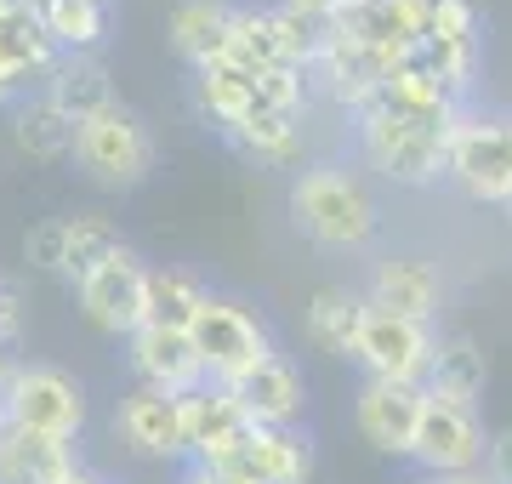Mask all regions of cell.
Returning a JSON list of instances; mask_svg holds the SVG:
<instances>
[{
	"label": "cell",
	"mask_w": 512,
	"mask_h": 484,
	"mask_svg": "<svg viewBox=\"0 0 512 484\" xmlns=\"http://www.w3.org/2000/svg\"><path fill=\"white\" fill-rule=\"evenodd\" d=\"M393 69H404V63H393L376 46H365L348 23H325L319 29V52H313V69H308V86L319 80L330 92V103H342L348 114H359L365 103H376V92L387 86Z\"/></svg>",
	"instance_id": "10"
},
{
	"label": "cell",
	"mask_w": 512,
	"mask_h": 484,
	"mask_svg": "<svg viewBox=\"0 0 512 484\" xmlns=\"http://www.w3.org/2000/svg\"><path fill=\"white\" fill-rule=\"evenodd\" d=\"M188 336H194V354L205 365V382H222V388H239L245 376L262 371L279 354L274 325L256 314V308H245L239 297H222V291L205 297V308H200V319H194Z\"/></svg>",
	"instance_id": "4"
},
{
	"label": "cell",
	"mask_w": 512,
	"mask_h": 484,
	"mask_svg": "<svg viewBox=\"0 0 512 484\" xmlns=\"http://www.w3.org/2000/svg\"><path fill=\"white\" fill-rule=\"evenodd\" d=\"M507 217H512V200H507Z\"/></svg>",
	"instance_id": "39"
},
{
	"label": "cell",
	"mask_w": 512,
	"mask_h": 484,
	"mask_svg": "<svg viewBox=\"0 0 512 484\" xmlns=\"http://www.w3.org/2000/svg\"><path fill=\"white\" fill-rule=\"evenodd\" d=\"M74 171L97 188H114V194H131L154 177V160H160V143H154V126L131 103H114V109L92 114L74 126Z\"/></svg>",
	"instance_id": "2"
},
{
	"label": "cell",
	"mask_w": 512,
	"mask_h": 484,
	"mask_svg": "<svg viewBox=\"0 0 512 484\" xmlns=\"http://www.w3.org/2000/svg\"><path fill=\"white\" fill-rule=\"evenodd\" d=\"M114 439L143 456V462H188L183 445V410L171 393L154 388H131L120 405H114Z\"/></svg>",
	"instance_id": "16"
},
{
	"label": "cell",
	"mask_w": 512,
	"mask_h": 484,
	"mask_svg": "<svg viewBox=\"0 0 512 484\" xmlns=\"http://www.w3.org/2000/svg\"><path fill=\"white\" fill-rule=\"evenodd\" d=\"M507 126H512V114H507Z\"/></svg>",
	"instance_id": "40"
},
{
	"label": "cell",
	"mask_w": 512,
	"mask_h": 484,
	"mask_svg": "<svg viewBox=\"0 0 512 484\" xmlns=\"http://www.w3.org/2000/svg\"><path fill=\"white\" fill-rule=\"evenodd\" d=\"M433 348H439V331L433 325L387 314V308H370L365 302V325H359V348H353V365L365 376L421 388L427 382V365H433Z\"/></svg>",
	"instance_id": "9"
},
{
	"label": "cell",
	"mask_w": 512,
	"mask_h": 484,
	"mask_svg": "<svg viewBox=\"0 0 512 484\" xmlns=\"http://www.w3.org/2000/svg\"><path fill=\"white\" fill-rule=\"evenodd\" d=\"M183 410V445H188V467H222L234 456V445L251 433V416L239 405L234 388L222 382H200L194 393L177 399Z\"/></svg>",
	"instance_id": "12"
},
{
	"label": "cell",
	"mask_w": 512,
	"mask_h": 484,
	"mask_svg": "<svg viewBox=\"0 0 512 484\" xmlns=\"http://www.w3.org/2000/svg\"><path fill=\"white\" fill-rule=\"evenodd\" d=\"M421 405H427V393L410 388V382H376V376H365L359 399H353V428H359V439L370 450H382L393 462H410Z\"/></svg>",
	"instance_id": "13"
},
{
	"label": "cell",
	"mask_w": 512,
	"mask_h": 484,
	"mask_svg": "<svg viewBox=\"0 0 512 484\" xmlns=\"http://www.w3.org/2000/svg\"><path fill=\"white\" fill-rule=\"evenodd\" d=\"M183 484H239V479H228V473H211V467H188Z\"/></svg>",
	"instance_id": "35"
},
{
	"label": "cell",
	"mask_w": 512,
	"mask_h": 484,
	"mask_svg": "<svg viewBox=\"0 0 512 484\" xmlns=\"http://www.w3.org/2000/svg\"><path fill=\"white\" fill-rule=\"evenodd\" d=\"M222 143L239 154V160H251V166H302V154H308V126H302V114H251V120H239L234 131H222Z\"/></svg>",
	"instance_id": "22"
},
{
	"label": "cell",
	"mask_w": 512,
	"mask_h": 484,
	"mask_svg": "<svg viewBox=\"0 0 512 484\" xmlns=\"http://www.w3.org/2000/svg\"><path fill=\"white\" fill-rule=\"evenodd\" d=\"M365 302L370 308H387V314L433 325V319H439V302H444V274L427 257H410V251L382 257L365 280Z\"/></svg>",
	"instance_id": "17"
},
{
	"label": "cell",
	"mask_w": 512,
	"mask_h": 484,
	"mask_svg": "<svg viewBox=\"0 0 512 484\" xmlns=\"http://www.w3.org/2000/svg\"><path fill=\"white\" fill-rule=\"evenodd\" d=\"M353 154H359V166L376 171V177L393 183V188H433V183H444L450 137L404 126L399 114L365 103V109L353 114Z\"/></svg>",
	"instance_id": "3"
},
{
	"label": "cell",
	"mask_w": 512,
	"mask_h": 484,
	"mask_svg": "<svg viewBox=\"0 0 512 484\" xmlns=\"http://www.w3.org/2000/svg\"><path fill=\"white\" fill-rule=\"evenodd\" d=\"M416 63L421 69H433L456 97L473 92L478 63H484V18H478L473 0H433Z\"/></svg>",
	"instance_id": "11"
},
{
	"label": "cell",
	"mask_w": 512,
	"mask_h": 484,
	"mask_svg": "<svg viewBox=\"0 0 512 484\" xmlns=\"http://www.w3.org/2000/svg\"><path fill=\"white\" fill-rule=\"evenodd\" d=\"M23 97H29V86H23V80L12 75L6 63H0V109L12 114V109H18V103H23Z\"/></svg>",
	"instance_id": "34"
},
{
	"label": "cell",
	"mask_w": 512,
	"mask_h": 484,
	"mask_svg": "<svg viewBox=\"0 0 512 484\" xmlns=\"http://www.w3.org/2000/svg\"><path fill=\"white\" fill-rule=\"evenodd\" d=\"M427 12H433V0H370V6H359L342 23L382 57L410 63L421 52V35H427Z\"/></svg>",
	"instance_id": "20"
},
{
	"label": "cell",
	"mask_w": 512,
	"mask_h": 484,
	"mask_svg": "<svg viewBox=\"0 0 512 484\" xmlns=\"http://www.w3.org/2000/svg\"><path fill=\"white\" fill-rule=\"evenodd\" d=\"M291 228L308 245L330 251V257H359L376 245L382 234V200L376 188L365 183L359 166H342V160H313L291 177Z\"/></svg>",
	"instance_id": "1"
},
{
	"label": "cell",
	"mask_w": 512,
	"mask_h": 484,
	"mask_svg": "<svg viewBox=\"0 0 512 484\" xmlns=\"http://www.w3.org/2000/svg\"><path fill=\"white\" fill-rule=\"evenodd\" d=\"M63 484H109V479H103V473H92V467H80V473H69Z\"/></svg>",
	"instance_id": "36"
},
{
	"label": "cell",
	"mask_w": 512,
	"mask_h": 484,
	"mask_svg": "<svg viewBox=\"0 0 512 484\" xmlns=\"http://www.w3.org/2000/svg\"><path fill=\"white\" fill-rule=\"evenodd\" d=\"M35 12L63 57H97L114 23L109 0H35Z\"/></svg>",
	"instance_id": "26"
},
{
	"label": "cell",
	"mask_w": 512,
	"mask_h": 484,
	"mask_svg": "<svg viewBox=\"0 0 512 484\" xmlns=\"http://www.w3.org/2000/svg\"><path fill=\"white\" fill-rule=\"evenodd\" d=\"M484 479H490V484H512V428L490 433V456H484Z\"/></svg>",
	"instance_id": "33"
},
{
	"label": "cell",
	"mask_w": 512,
	"mask_h": 484,
	"mask_svg": "<svg viewBox=\"0 0 512 484\" xmlns=\"http://www.w3.org/2000/svg\"><path fill=\"white\" fill-rule=\"evenodd\" d=\"M444 183L473 205H501L512 200V126L507 114H478L467 109L450 131L444 154Z\"/></svg>",
	"instance_id": "6"
},
{
	"label": "cell",
	"mask_w": 512,
	"mask_h": 484,
	"mask_svg": "<svg viewBox=\"0 0 512 484\" xmlns=\"http://www.w3.org/2000/svg\"><path fill=\"white\" fill-rule=\"evenodd\" d=\"M126 371L137 376V388L171 393L183 399L205 382V365L194 354V336L188 331H165V325H143L126 336Z\"/></svg>",
	"instance_id": "15"
},
{
	"label": "cell",
	"mask_w": 512,
	"mask_h": 484,
	"mask_svg": "<svg viewBox=\"0 0 512 484\" xmlns=\"http://www.w3.org/2000/svg\"><path fill=\"white\" fill-rule=\"evenodd\" d=\"M86 388L74 382L63 365H46V359H18L12 376H6V422L18 433H40V439H63V445H80L86 433Z\"/></svg>",
	"instance_id": "5"
},
{
	"label": "cell",
	"mask_w": 512,
	"mask_h": 484,
	"mask_svg": "<svg viewBox=\"0 0 512 484\" xmlns=\"http://www.w3.org/2000/svg\"><path fill=\"white\" fill-rule=\"evenodd\" d=\"M57 57L63 52L52 46V35H46V23H40L35 6H29V0H0V63H6L29 92L46 86V75L57 69Z\"/></svg>",
	"instance_id": "19"
},
{
	"label": "cell",
	"mask_w": 512,
	"mask_h": 484,
	"mask_svg": "<svg viewBox=\"0 0 512 484\" xmlns=\"http://www.w3.org/2000/svg\"><path fill=\"white\" fill-rule=\"evenodd\" d=\"M484 382H490V359H484V348H478L467 331H444L439 348H433V365H427V382H421V393L478 410V399H484Z\"/></svg>",
	"instance_id": "21"
},
{
	"label": "cell",
	"mask_w": 512,
	"mask_h": 484,
	"mask_svg": "<svg viewBox=\"0 0 512 484\" xmlns=\"http://www.w3.org/2000/svg\"><path fill=\"white\" fill-rule=\"evenodd\" d=\"M484 456H490L484 416L473 405H450V399H433L427 393L421 422H416V445H410V462L421 467V479H467V473H484Z\"/></svg>",
	"instance_id": "7"
},
{
	"label": "cell",
	"mask_w": 512,
	"mask_h": 484,
	"mask_svg": "<svg viewBox=\"0 0 512 484\" xmlns=\"http://www.w3.org/2000/svg\"><path fill=\"white\" fill-rule=\"evenodd\" d=\"M6 120H12V149L29 160H69L74 154V120L46 92H29Z\"/></svg>",
	"instance_id": "29"
},
{
	"label": "cell",
	"mask_w": 512,
	"mask_h": 484,
	"mask_svg": "<svg viewBox=\"0 0 512 484\" xmlns=\"http://www.w3.org/2000/svg\"><path fill=\"white\" fill-rule=\"evenodd\" d=\"M63 257H69V211L63 217H40L29 234H23V262L35 274H57L63 280Z\"/></svg>",
	"instance_id": "31"
},
{
	"label": "cell",
	"mask_w": 512,
	"mask_h": 484,
	"mask_svg": "<svg viewBox=\"0 0 512 484\" xmlns=\"http://www.w3.org/2000/svg\"><path fill=\"white\" fill-rule=\"evenodd\" d=\"M211 285L194 274V268H177V262H148V319L143 325H165V331H194Z\"/></svg>",
	"instance_id": "28"
},
{
	"label": "cell",
	"mask_w": 512,
	"mask_h": 484,
	"mask_svg": "<svg viewBox=\"0 0 512 484\" xmlns=\"http://www.w3.org/2000/svg\"><path fill=\"white\" fill-rule=\"evenodd\" d=\"M120 228L103 217V211H69V257H63V280L80 285L97 262H109L120 251Z\"/></svg>",
	"instance_id": "30"
},
{
	"label": "cell",
	"mask_w": 512,
	"mask_h": 484,
	"mask_svg": "<svg viewBox=\"0 0 512 484\" xmlns=\"http://www.w3.org/2000/svg\"><path fill=\"white\" fill-rule=\"evenodd\" d=\"M228 35H234V0H177L171 12V52L188 69L200 63H222L228 57Z\"/></svg>",
	"instance_id": "23"
},
{
	"label": "cell",
	"mask_w": 512,
	"mask_h": 484,
	"mask_svg": "<svg viewBox=\"0 0 512 484\" xmlns=\"http://www.w3.org/2000/svg\"><path fill=\"white\" fill-rule=\"evenodd\" d=\"M444 484H490L484 473H467V479H444Z\"/></svg>",
	"instance_id": "37"
},
{
	"label": "cell",
	"mask_w": 512,
	"mask_h": 484,
	"mask_svg": "<svg viewBox=\"0 0 512 484\" xmlns=\"http://www.w3.org/2000/svg\"><path fill=\"white\" fill-rule=\"evenodd\" d=\"M40 92L52 97V103L69 114L74 126L120 103V92H114V75L103 69V57H57V69L46 75V86H40Z\"/></svg>",
	"instance_id": "25"
},
{
	"label": "cell",
	"mask_w": 512,
	"mask_h": 484,
	"mask_svg": "<svg viewBox=\"0 0 512 484\" xmlns=\"http://www.w3.org/2000/svg\"><path fill=\"white\" fill-rule=\"evenodd\" d=\"M410 484H444V479H410Z\"/></svg>",
	"instance_id": "38"
},
{
	"label": "cell",
	"mask_w": 512,
	"mask_h": 484,
	"mask_svg": "<svg viewBox=\"0 0 512 484\" xmlns=\"http://www.w3.org/2000/svg\"><path fill=\"white\" fill-rule=\"evenodd\" d=\"M359 325H365V291H348V285H319L308 297V308H302L308 342L325 348V354H336V359H353Z\"/></svg>",
	"instance_id": "24"
},
{
	"label": "cell",
	"mask_w": 512,
	"mask_h": 484,
	"mask_svg": "<svg viewBox=\"0 0 512 484\" xmlns=\"http://www.w3.org/2000/svg\"><path fill=\"white\" fill-rule=\"evenodd\" d=\"M234 393L251 416V428H302V416H308V382H302V365L285 348L262 371L245 376Z\"/></svg>",
	"instance_id": "18"
},
{
	"label": "cell",
	"mask_w": 512,
	"mask_h": 484,
	"mask_svg": "<svg viewBox=\"0 0 512 484\" xmlns=\"http://www.w3.org/2000/svg\"><path fill=\"white\" fill-rule=\"evenodd\" d=\"M74 308L86 314V325L114 342H126L131 331H143L148 319V262L143 251L120 245L109 262H97L86 280L74 285Z\"/></svg>",
	"instance_id": "8"
},
{
	"label": "cell",
	"mask_w": 512,
	"mask_h": 484,
	"mask_svg": "<svg viewBox=\"0 0 512 484\" xmlns=\"http://www.w3.org/2000/svg\"><path fill=\"white\" fill-rule=\"evenodd\" d=\"M18 336H23V297L0 280V354H12Z\"/></svg>",
	"instance_id": "32"
},
{
	"label": "cell",
	"mask_w": 512,
	"mask_h": 484,
	"mask_svg": "<svg viewBox=\"0 0 512 484\" xmlns=\"http://www.w3.org/2000/svg\"><path fill=\"white\" fill-rule=\"evenodd\" d=\"M211 473H228L239 484H308L313 479V439L308 428H251L234 445V456Z\"/></svg>",
	"instance_id": "14"
},
{
	"label": "cell",
	"mask_w": 512,
	"mask_h": 484,
	"mask_svg": "<svg viewBox=\"0 0 512 484\" xmlns=\"http://www.w3.org/2000/svg\"><path fill=\"white\" fill-rule=\"evenodd\" d=\"M80 473V450L63 439H40V433H6L0 439V479L6 484H63Z\"/></svg>",
	"instance_id": "27"
}]
</instances>
